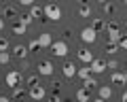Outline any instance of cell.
I'll return each instance as SVG.
<instances>
[{"instance_id":"obj_33","label":"cell","mask_w":127,"mask_h":102,"mask_svg":"<svg viewBox=\"0 0 127 102\" xmlns=\"http://www.w3.org/2000/svg\"><path fill=\"white\" fill-rule=\"evenodd\" d=\"M108 68H110V70L119 68V62H117V60H110V62H108Z\"/></svg>"},{"instance_id":"obj_39","label":"cell","mask_w":127,"mask_h":102,"mask_svg":"<svg viewBox=\"0 0 127 102\" xmlns=\"http://www.w3.org/2000/svg\"><path fill=\"white\" fill-rule=\"evenodd\" d=\"M32 102H40V100H32Z\"/></svg>"},{"instance_id":"obj_20","label":"cell","mask_w":127,"mask_h":102,"mask_svg":"<svg viewBox=\"0 0 127 102\" xmlns=\"http://www.w3.org/2000/svg\"><path fill=\"white\" fill-rule=\"evenodd\" d=\"M78 15H81V17H91V6L87 4V2H83V4L78 6Z\"/></svg>"},{"instance_id":"obj_31","label":"cell","mask_w":127,"mask_h":102,"mask_svg":"<svg viewBox=\"0 0 127 102\" xmlns=\"http://www.w3.org/2000/svg\"><path fill=\"white\" fill-rule=\"evenodd\" d=\"M17 19L21 23H26V26H30V23H32V15H21V17H17Z\"/></svg>"},{"instance_id":"obj_8","label":"cell","mask_w":127,"mask_h":102,"mask_svg":"<svg viewBox=\"0 0 127 102\" xmlns=\"http://www.w3.org/2000/svg\"><path fill=\"white\" fill-rule=\"evenodd\" d=\"M76 55H78V60H81L83 64H91V62L95 60V57H93V53H91V51L87 49V47H83V49H78V53H76Z\"/></svg>"},{"instance_id":"obj_12","label":"cell","mask_w":127,"mask_h":102,"mask_svg":"<svg viewBox=\"0 0 127 102\" xmlns=\"http://www.w3.org/2000/svg\"><path fill=\"white\" fill-rule=\"evenodd\" d=\"M28 51H30L28 47H23V45H15V47H13V55L19 57V60H23V57L28 55Z\"/></svg>"},{"instance_id":"obj_32","label":"cell","mask_w":127,"mask_h":102,"mask_svg":"<svg viewBox=\"0 0 127 102\" xmlns=\"http://www.w3.org/2000/svg\"><path fill=\"white\" fill-rule=\"evenodd\" d=\"M17 2L21 6H32V4H34V0H17Z\"/></svg>"},{"instance_id":"obj_10","label":"cell","mask_w":127,"mask_h":102,"mask_svg":"<svg viewBox=\"0 0 127 102\" xmlns=\"http://www.w3.org/2000/svg\"><path fill=\"white\" fill-rule=\"evenodd\" d=\"M38 45H40V49H51V45H53L51 34L49 32H42L40 36H38Z\"/></svg>"},{"instance_id":"obj_22","label":"cell","mask_w":127,"mask_h":102,"mask_svg":"<svg viewBox=\"0 0 127 102\" xmlns=\"http://www.w3.org/2000/svg\"><path fill=\"white\" fill-rule=\"evenodd\" d=\"M23 96H26V89H23V87H19V85L13 87V98H15V100H23Z\"/></svg>"},{"instance_id":"obj_25","label":"cell","mask_w":127,"mask_h":102,"mask_svg":"<svg viewBox=\"0 0 127 102\" xmlns=\"http://www.w3.org/2000/svg\"><path fill=\"white\" fill-rule=\"evenodd\" d=\"M4 17H11V19H17V13H15V9L13 6H4Z\"/></svg>"},{"instance_id":"obj_37","label":"cell","mask_w":127,"mask_h":102,"mask_svg":"<svg viewBox=\"0 0 127 102\" xmlns=\"http://www.w3.org/2000/svg\"><path fill=\"white\" fill-rule=\"evenodd\" d=\"M123 102H127V92H123V98H121Z\"/></svg>"},{"instance_id":"obj_15","label":"cell","mask_w":127,"mask_h":102,"mask_svg":"<svg viewBox=\"0 0 127 102\" xmlns=\"http://www.w3.org/2000/svg\"><path fill=\"white\" fill-rule=\"evenodd\" d=\"M26 30H28L26 23H21L19 19H15V23H13V34H26Z\"/></svg>"},{"instance_id":"obj_21","label":"cell","mask_w":127,"mask_h":102,"mask_svg":"<svg viewBox=\"0 0 127 102\" xmlns=\"http://www.w3.org/2000/svg\"><path fill=\"white\" fill-rule=\"evenodd\" d=\"M110 96H112V89H110L108 85H102V87H100V98H104V100H108Z\"/></svg>"},{"instance_id":"obj_30","label":"cell","mask_w":127,"mask_h":102,"mask_svg":"<svg viewBox=\"0 0 127 102\" xmlns=\"http://www.w3.org/2000/svg\"><path fill=\"white\" fill-rule=\"evenodd\" d=\"M26 83L30 85V87H32V85H36V83H38V77H36V74H30V77L26 79Z\"/></svg>"},{"instance_id":"obj_5","label":"cell","mask_w":127,"mask_h":102,"mask_svg":"<svg viewBox=\"0 0 127 102\" xmlns=\"http://www.w3.org/2000/svg\"><path fill=\"white\" fill-rule=\"evenodd\" d=\"M95 38H97V32H95L93 28H85V30L81 32V41L87 43V45H93Z\"/></svg>"},{"instance_id":"obj_9","label":"cell","mask_w":127,"mask_h":102,"mask_svg":"<svg viewBox=\"0 0 127 102\" xmlns=\"http://www.w3.org/2000/svg\"><path fill=\"white\" fill-rule=\"evenodd\" d=\"M89 66H91V72H93V74H102L106 68H108V64H106L104 60H93Z\"/></svg>"},{"instance_id":"obj_17","label":"cell","mask_w":127,"mask_h":102,"mask_svg":"<svg viewBox=\"0 0 127 102\" xmlns=\"http://www.w3.org/2000/svg\"><path fill=\"white\" fill-rule=\"evenodd\" d=\"M117 51H121L119 41H108L106 43V53H117Z\"/></svg>"},{"instance_id":"obj_27","label":"cell","mask_w":127,"mask_h":102,"mask_svg":"<svg viewBox=\"0 0 127 102\" xmlns=\"http://www.w3.org/2000/svg\"><path fill=\"white\" fill-rule=\"evenodd\" d=\"M119 47H121V51H127V34H121V38H119Z\"/></svg>"},{"instance_id":"obj_16","label":"cell","mask_w":127,"mask_h":102,"mask_svg":"<svg viewBox=\"0 0 127 102\" xmlns=\"http://www.w3.org/2000/svg\"><path fill=\"white\" fill-rule=\"evenodd\" d=\"M110 79H112V83H127V77H125V72H119V70H114Z\"/></svg>"},{"instance_id":"obj_26","label":"cell","mask_w":127,"mask_h":102,"mask_svg":"<svg viewBox=\"0 0 127 102\" xmlns=\"http://www.w3.org/2000/svg\"><path fill=\"white\" fill-rule=\"evenodd\" d=\"M11 62V53L9 51H0V64H9Z\"/></svg>"},{"instance_id":"obj_13","label":"cell","mask_w":127,"mask_h":102,"mask_svg":"<svg viewBox=\"0 0 127 102\" xmlns=\"http://www.w3.org/2000/svg\"><path fill=\"white\" fill-rule=\"evenodd\" d=\"M89 94H91V89L81 87V89L76 92V100H78V102H89Z\"/></svg>"},{"instance_id":"obj_36","label":"cell","mask_w":127,"mask_h":102,"mask_svg":"<svg viewBox=\"0 0 127 102\" xmlns=\"http://www.w3.org/2000/svg\"><path fill=\"white\" fill-rule=\"evenodd\" d=\"M0 30H4V19L0 17Z\"/></svg>"},{"instance_id":"obj_41","label":"cell","mask_w":127,"mask_h":102,"mask_svg":"<svg viewBox=\"0 0 127 102\" xmlns=\"http://www.w3.org/2000/svg\"><path fill=\"white\" fill-rule=\"evenodd\" d=\"M110 2H117V0H110Z\"/></svg>"},{"instance_id":"obj_23","label":"cell","mask_w":127,"mask_h":102,"mask_svg":"<svg viewBox=\"0 0 127 102\" xmlns=\"http://www.w3.org/2000/svg\"><path fill=\"white\" fill-rule=\"evenodd\" d=\"M30 15H32V17H40V15H45V9H42V6H38V4H32Z\"/></svg>"},{"instance_id":"obj_6","label":"cell","mask_w":127,"mask_h":102,"mask_svg":"<svg viewBox=\"0 0 127 102\" xmlns=\"http://www.w3.org/2000/svg\"><path fill=\"white\" fill-rule=\"evenodd\" d=\"M45 96H47V92H45L42 85H32L30 87V98L32 100H45Z\"/></svg>"},{"instance_id":"obj_38","label":"cell","mask_w":127,"mask_h":102,"mask_svg":"<svg viewBox=\"0 0 127 102\" xmlns=\"http://www.w3.org/2000/svg\"><path fill=\"white\" fill-rule=\"evenodd\" d=\"M93 102H106V100H104V98H97V100H93Z\"/></svg>"},{"instance_id":"obj_44","label":"cell","mask_w":127,"mask_h":102,"mask_svg":"<svg viewBox=\"0 0 127 102\" xmlns=\"http://www.w3.org/2000/svg\"><path fill=\"white\" fill-rule=\"evenodd\" d=\"M125 28H127V21H125Z\"/></svg>"},{"instance_id":"obj_34","label":"cell","mask_w":127,"mask_h":102,"mask_svg":"<svg viewBox=\"0 0 127 102\" xmlns=\"http://www.w3.org/2000/svg\"><path fill=\"white\" fill-rule=\"evenodd\" d=\"M47 102H62V98H59L57 94H55V96H51V98H49V100H47Z\"/></svg>"},{"instance_id":"obj_4","label":"cell","mask_w":127,"mask_h":102,"mask_svg":"<svg viewBox=\"0 0 127 102\" xmlns=\"http://www.w3.org/2000/svg\"><path fill=\"white\" fill-rule=\"evenodd\" d=\"M106 32H108V41H119V38H121V30H119L117 21H108L106 23Z\"/></svg>"},{"instance_id":"obj_35","label":"cell","mask_w":127,"mask_h":102,"mask_svg":"<svg viewBox=\"0 0 127 102\" xmlns=\"http://www.w3.org/2000/svg\"><path fill=\"white\" fill-rule=\"evenodd\" d=\"M0 102H11V98L9 96H0Z\"/></svg>"},{"instance_id":"obj_43","label":"cell","mask_w":127,"mask_h":102,"mask_svg":"<svg viewBox=\"0 0 127 102\" xmlns=\"http://www.w3.org/2000/svg\"><path fill=\"white\" fill-rule=\"evenodd\" d=\"M125 77H127V70H125Z\"/></svg>"},{"instance_id":"obj_45","label":"cell","mask_w":127,"mask_h":102,"mask_svg":"<svg viewBox=\"0 0 127 102\" xmlns=\"http://www.w3.org/2000/svg\"><path fill=\"white\" fill-rule=\"evenodd\" d=\"M119 102H123V100H119Z\"/></svg>"},{"instance_id":"obj_40","label":"cell","mask_w":127,"mask_h":102,"mask_svg":"<svg viewBox=\"0 0 127 102\" xmlns=\"http://www.w3.org/2000/svg\"><path fill=\"white\" fill-rule=\"evenodd\" d=\"M47 2H53V0H47Z\"/></svg>"},{"instance_id":"obj_19","label":"cell","mask_w":127,"mask_h":102,"mask_svg":"<svg viewBox=\"0 0 127 102\" xmlns=\"http://www.w3.org/2000/svg\"><path fill=\"white\" fill-rule=\"evenodd\" d=\"M76 74H78V77H81L83 81H85V79H89V77H91V74H93V72H91V66L87 64L85 68H78V72H76Z\"/></svg>"},{"instance_id":"obj_11","label":"cell","mask_w":127,"mask_h":102,"mask_svg":"<svg viewBox=\"0 0 127 102\" xmlns=\"http://www.w3.org/2000/svg\"><path fill=\"white\" fill-rule=\"evenodd\" d=\"M62 72H64V77H68V79H72V77H76V72H78V68L72 64V62H68V64H64V68H62Z\"/></svg>"},{"instance_id":"obj_14","label":"cell","mask_w":127,"mask_h":102,"mask_svg":"<svg viewBox=\"0 0 127 102\" xmlns=\"http://www.w3.org/2000/svg\"><path fill=\"white\" fill-rule=\"evenodd\" d=\"M91 28H93L95 32H104V30H106V21H104V19H100V17H95L93 23H91Z\"/></svg>"},{"instance_id":"obj_24","label":"cell","mask_w":127,"mask_h":102,"mask_svg":"<svg viewBox=\"0 0 127 102\" xmlns=\"http://www.w3.org/2000/svg\"><path fill=\"white\" fill-rule=\"evenodd\" d=\"M95 85H97L95 77H89V79H85V81H83V87H87V89H93Z\"/></svg>"},{"instance_id":"obj_2","label":"cell","mask_w":127,"mask_h":102,"mask_svg":"<svg viewBox=\"0 0 127 102\" xmlns=\"http://www.w3.org/2000/svg\"><path fill=\"white\" fill-rule=\"evenodd\" d=\"M51 53L55 57H66L68 55V45H66V41H55L51 45Z\"/></svg>"},{"instance_id":"obj_3","label":"cell","mask_w":127,"mask_h":102,"mask_svg":"<svg viewBox=\"0 0 127 102\" xmlns=\"http://www.w3.org/2000/svg\"><path fill=\"white\" fill-rule=\"evenodd\" d=\"M4 83L9 85L11 89H13V87H17V85L21 83V72H19V70H11V72L4 77Z\"/></svg>"},{"instance_id":"obj_7","label":"cell","mask_w":127,"mask_h":102,"mask_svg":"<svg viewBox=\"0 0 127 102\" xmlns=\"http://www.w3.org/2000/svg\"><path fill=\"white\" fill-rule=\"evenodd\" d=\"M38 74H42V77H51V74H53V64H51L49 60H42L40 64H38Z\"/></svg>"},{"instance_id":"obj_1","label":"cell","mask_w":127,"mask_h":102,"mask_svg":"<svg viewBox=\"0 0 127 102\" xmlns=\"http://www.w3.org/2000/svg\"><path fill=\"white\" fill-rule=\"evenodd\" d=\"M45 15H47V19H51V21H59V19H62V9H59L55 2H47Z\"/></svg>"},{"instance_id":"obj_29","label":"cell","mask_w":127,"mask_h":102,"mask_svg":"<svg viewBox=\"0 0 127 102\" xmlns=\"http://www.w3.org/2000/svg\"><path fill=\"white\" fill-rule=\"evenodd\" d=\"M9 41H6V38L4 36H0V51H9Z\"/></svg>"},{"instance_id":"obj_42","label":"cell","mask_w":127,"mask_h":102,"mask_svg":"<svg viewBox=\"0 0 127 102\" xmlns=\"http://www.w3.org/2000/svg\"><path fill=\"white\" fill-rule=\"evenodd\" d=\"M125 6H127V0H125Z\"/></svg>"},{"instance_id":"obj_28","label":"cell","mask_w":127,"mask_h":102,"mask_svg":"<svg viewBox=\"0 0 127 102\" xmlns=\"http://www.w3.org/2000/svg\"><path fill=\"white\" fill-rule=\"evenodd\" d=\"M28 49L34 51V49H40V45H38V38H32L30 43H28Z\"/></svg>"},{"instance_id":"obj_18","label":"cell","mask_w":127,"mask_h":102,"mask_svg":"<svg viewBox=\"0 0 127 102\" xmlns=\"http://www.w3.org/2000/svg\"><path fill=\"white\" fill-rule=\"evenodd\" d=\"M102 11H104L106 15H114V6L110 0H102Z\"/></svg>"}]
</instances>
